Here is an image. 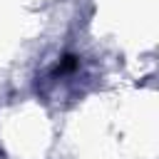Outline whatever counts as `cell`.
<instances>
[{
	"label": "cell",
	"mask_w": 159,
	"mask_h": 159,
	"mask_svg": "<svg viewBox=\"0 0 159 159\" xmlns=\"http://www.w3.org/2000/svg\"><path fill=\"white\" fill-rule=\"evenodd\" d=\"M77 65H80V60H77L75 55H65V57L57 62V67H55V75H67V72H72Z\"/></svg>",
	"instance_id": "obj_1"
}]
</instances>
